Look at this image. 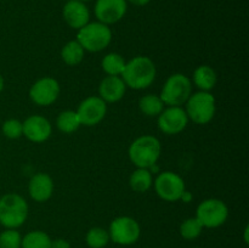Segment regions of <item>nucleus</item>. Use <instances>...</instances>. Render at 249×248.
I'll return each mask as SVG.
<instances>
[{
    "label": "nucleus",
    "instance_id": "obj_1",
    "mask_svg": "<svg viewBox=\"0 0 249 248\" xmlns=\"http://www.w3.org/2000/svg\"><path fill=\"white\" fill-rule=\"evenodd\" d=\"M156 66L147 56H136L125 63L122 79L126 87L135 90H142L150 87L156 78Z\"/></svg>",
    "mask_w": 249,
    "mask_h": 248
},
{
    "label": "nucleus",
    "instance_id": "obj_2",
    "mask_svg": "<svg viewBox=\"0 0 249 248\" xmlns=\"http://www.w3.org/2000/svg\"><path fill=\"white\" fill-rule=\"evenodd\" d=\"M160 151L162 146L157 138L152 135H142L133 141L128 153L134 165L148 169L160 159Z\"/></svg>",
    "mask_w": 249,
    "mask_h": 248
},
{
    "label": "nucleus",
    "instance_id": "obj_3",
    "mask_svg": "<svg viewBox=\"0 0 249 248\" xmlns=\"http://www.w3.org/2000/svg\"><path fill=\"white\" fill-rule=\"evenodd\" d=\"M28 216V204L17 194H7L0 198V224L6 229L23 225Z\"/></svg>",
    "mask_w": 249,
    "mask_h": 248
},
{
    "label": "nucleus",
    "instance_id": "obj_4",
    "mask_svg": "<svg viewBox=\"0 0 249 248\" xmlns=\"http://www.w3.org/2000/svg\"><path fill=\"white\" fill-rule=\"evenodd\" d=\"M112 40V31L107 24L101 22H91L79 29L77 41L84 50L99 53L106 49Z\"/></svg>",
    "mask_w": 249,
    "mask_h": 248
},
{
    "label": "nucleus",
    "instance_id": "obj_5",
    "mask_svg": "<svg viewBox=\"0 0 249 248\" xmlns=\"http://www.w3.org/2000/svg\"><path fill=\"white\" fill-rule=\"evenodd\" d=\"M192 84L189 77L181 73H175L170 75L167 82L163 85L160 92V100L167 106H179L186 104L189 97L191 96Z\"/></svg>",
    "mask_w": 249,
    "mask_h": 248
},
{
    "label": "nucleus",
    "instance_id": "obj_6",
    "mask_svg": "<svg viewBox=\"0 0 249 248\" xmlns=\"http://www.w3.org/2000/svg\"><path fill=\"white\" fill-rule=\"evenodd\" d=\"M186 114L196 124H207L215 114V99L208 91H198L186 101Z\"/></svg>",
    "mask_w": 249,
    "mask_h": 248
},
{
    "label": "nucleus",
    "instance_id": "obj_7",
    "mask_svg": "<svg viewBox=\"0 0 249 248\" xmlns=\"http://www.w3.org/2000/svg\"><path fill=\"white\" fill-rule=\"evenodd\" d=\"M229 216V208L221 199L208 198L202 202L196 211V218L203 228H219Z\"/></svg>",
    "mask_w": 249,
    "mask_h": 248
},
{
    "label": "nucleus",
    "instance_id": "obj_8",
    "mask_svg": "<svg viewBox=\"0 0 249 248\" xmlns=\"http://www.w3.org/2000/svg\"><path fill=\"white\" fill-rule=\"evenodd\" d=\"M140 225L130 216H118L109 225V240L121 246L135 243L140 237Z\"/></svg>",
    "mask_w": 249,
    "mask_h": 248
},
{
    "label": "nucleus",
    "instance_id": "obj_9",
    "mask_svg": "<svg viewBox=\"0 0 249 248\" xmlns=\"http://www.w3.org/2000/svg\"><path fill=\"white\" fill-rule=\"evenodd\" d=\"M158 196L167 202L179 201L185 195V182L180 175L174 172H163L155 181Z\"/></svg>",
    "mask_w": 249,
    "mask_h": 248
},
{
    "label": "nucleus",
    "instance_id": "obj_10",
    "mask_svg": "<svg viewBox=\"0 0 249 248\" xmlns=\"http://www.w3.org/2000/svg\"><path fill=\"white\" fill-rule=\"evenodd\" d=\"M82 125L94 126L105 118L107 112V105L100 96L87 97L80 102L77 111Z\"/></svg>",
    "mask_w": 249,
    "mask_h": 248
},
{
    "label": "nucleus",
    "instance_id": "obj_11",
    "mask_svg": "<svg viewBox=\"0 0 249 248\" xmlns=\"http://www.w3.org/2000/svg\"><path fill=\"white\" fill-rule=\"evenodd\" d=\"M187 123H189V117L186 111L179 106L168 107L167 109H163L158 116V128L167 135L181 133L186 128Z\"/></svg>",
    "mask_w": 249,
    "mask_h": 248
},
{
    "label": "nucleus",
    "instance_id": "obj_12",
    "mask_svg": "<svg viewBox=\"0 0 249 248\" xmlns=\"http://www.w3.org/2000/svg\"><path fill=\"white\" fill-rule=\"evenodd\" d=\"M60 95V84L51 77L41 78L32 85L29 97L38 106H49L57 100Z\"/></svg>",
    "mask_w": 249,
    "mask_h": 248
},
{
    "label": "nucleus",
    "instance_id": "obj_13",
    "mask_svg": "<svg viewBox=\"0 0 249 248\" xmlns=\"http://www.w3.org/2000/svg\"><path fill=\"white\" fill-rule=\"evenodd\" d=\"M126 0H96L95 16L104 24H113L121 21L125 15Z\"/></svg>",
    "mask_w": 249,
    "mask_h": 248
},
{
    "label": "nucleus",
    "instance_id": "obj_14",
    "mask_svg": "<svg viewBox=\"0 0 249 248\" xmlns=\"http://www.w3.org/2000/svg\"><path fill=\"white\" fill-rule=\"evenodd\" d=\"M22 125H23V135L33 142H44L50 138L53 131L50 122L45 117L38 114L28 117L22 123Z\"/></svg>",
    "mask_w": 249,
    "mask_h": 248
},
{
    "label": "nucleus",
    "instance_id": "obj_15",
    "mask_svg": "<svg viewBox=\"0 0 249 248\" xmlns=\"http://www.w3.org/2000/svg\"><path fill=\"white\" fill-rule=\"evenodd\" d=\"M63 18L66 23L73 29H78L89 23L90 12L87 5L79 0H70L63 6Z\"/></svg>",
    "mask_w": 249,
    "mask_h": 248
},
{
    "label": "nucleus",
    "instance_id": "obj_16",
    "mask_svg": "<svg viewBox=\"0 0 249 248\" xmlns=\"http://www.w3.org/2000/svg\"><path fill=\"white\" fill-rule=\"evenodd\" d=\"M126 85L119 75H107L99 85V95L105 102H118L125 94Z\"/></svg>",
    "mask_w": 249,
    "mask_h": 248
},
{
    "label": "nucleus",
    "instance_id": "obj_17",
    "mask_svg": "<svg viewBox=\"0 0 249 248\" xmlns=\"http://www.w3.org/2000/svg\"><path fill=\"white\" fill-rule=\"evenodd\" d=\"M28 191L32 199L36 202H45L53 196V181L45 173L36 174L31 179L28 185Z\"/></svg>",
    "mask_w": 249,
    "mask_h": 248
},
{
    "label": "nucleus",
    "instance_id": "obj_18",
    "mask_svg": "<svg viewBox=\"0 0 249 248\" xmlns=\"http://www.w3.org/2000/svg\"><path fill=\"white\" fill-rule=\"evenodd\" d=\"M216 80H218V78H216L215 71L209 66H199L195 70L194 83L202 91H209V90L213 89L216 84Z\"/></svg>",
    "mask_w": 249,
    "mask_h": 248
},
{
    "label": "nucleus",
    "instance_id": "obj_19",
    "mask_svg": "<svg viewBox=\"0 0 249 248\" xmlns=\"http://www.w3.org/2000/svg\"><path fill=\"white\" fill-rule=\"evenodd\" d=\"M84 49L77 40H72L66 44L61 50V57L68 66H77L84 58Z\"/></svg>",
    "mask_w": 249,
    "mask_h": 248
},
{
    "label": "nucleus",
    "instance_id": "obj_20",
    "mask_svg": "<svg viewBox=\"0 0 249 248\" xmlns=\"http://www.w3.org/2000/svg\"><path fill=\"white\" fill-rule=\"evenodd\" d=\"M56 125H57L58 130L62 131V133L71 134L78 130V128L82 124H80L77 112L67 109V111H63L58 114L57 119H56Z\"/></svg>",
    "mask_w": 249,
    "mask_h": 248
},
{
    "label": "nucleus",
    "instance_id": "obj_21",
    "mask_svg": "<svg viewBox=\"0 0 249 248\" xmlns=\"http://www.w3.org/2000/svg\"><path fill=\"white\" fill-rule=\"evenodd\" d=\"M139 107L140 111L147 117H157L160 116V112L164 108V104L160 100V96L153 94L145 95L139 101Z\"/></svg>",
    "mask_w": 249,
    "mask_h": 248
},
{
    "label": "nucleus",
    "instance_id": "obj_22",
    "mask_svg": "<svg viewBox=\"0 0 249 248\" xmlns=\"http://www.w3.org/2000/svg\"><path fill=\"white\" fill-rule=\"evenodd\" d=\"M130 187L135 192H146L152 186V174L145 168H138L129 180Z\"/></svg>",
    "mask_w": 249,
    "mask_h": 248
},
{
    "label": "nucleus",
    "instance_id": "obj_23",
    "mask_svg": "<svg viewBox=\"0 0 249 248\" xmlns=\"http://www.w3.org/2000/svg\"><path fill=\"white\" fill-rule=\"evenodd\" d=\"M51 238L48 233L40 230H34L27 233L21 242V248H50Z\"/></svg>",
    "mask_w": 249,
    "mask_h": 248
},
{
    "label": "nucleus",
    "instance_id": "obj_24",
    "mask_svg": "<svg viewBox=\"0 0 249 248\" xmlns=\"http://www.w3.org/2000/svg\"><path fill=\"white\" fill-rule=\"evenodd\" d=\"M125 63L123 56L117 53H111L102 60V70L108 75H122Z\"/></svg>",
    "mask_w": 249,
    "mask_h": 248
},
{
    "label": "nucleus",
    "instance_id": "obj_25",
    "mask_svg": "<svg viewBox=\"0 0 249 248\" xmlns=\"http://www.w3.org/2000/svg\"><path fill=\"white\" fill-rule=\"evenodd\" d=\"M87 245L90 248H104L106 247L107 243L109 242V235L108 231L105 230L102 228H92L88 231L87 237Z\"/></svg>",
    "mask_w": 249,
    "mask_h": 248
},
{
    "label": "nucleus",
    "instance_id": "obj_26",
    "mask_svg": "<svg viewBox=\"0 0 249 248\" xmlns=\"http://www.w3.org/2000/svg\"><path fill=\"white\" fill-rule=\"evenodd\" d=\"M202 230H203V226H202V224L199 223L196 216L186 219L180 225V233H181L185 240H195V238L201 235Z\"/></svg>",
    "mask_w": 249,
    "mask_h": 248
},
{
    "label": "nucleus",
    "instance_id": "obj_27",
    "mask_svg": "<svg viewBox=\"0 0 249 248\" xmlns=\"http://www.w3.org/2000/svg\"><path fill=\"white\" fill-rule=\"evenodd\" d=\"M22 237L16 229H6L0 233V248H21Z\"/></svg>",
    "mask_w": 249,
    "mask_h": 248
},
{
    "label": "nucleus",
    "instance_id": "obj_28",
    "mask_svg": "<svg viewBox=\"0 0 249 248\" xmlns=\"http://www.w3.org/2000/svg\"><path fill=\"white\" fill-rule=\"evenodd\" d=\"M2 134L9 139H18L23 135V125L18 119H7L2 124Z\"/></svg>",
    "mask_w": 249,
    "mask_h": 248
},
{
    "label": "nucleus",
    "instance_id": "obj_29",
    "mask_svg": "<svg viewBox=\"0 0 249 248\" xmlns=\"http://www.w3.org/2000/svg\"><path fill=\"white\" fill-rule=\"evenodd\" d=\"M50 248H71V245L68 241L63 240V238H57V240L51 241Z\"/></svg>",
    "mask_w": 249,
    "mask_h": 248
},
{
    "label": "nucleus",
    "instance_id": "obj_30",
    "mask_svg": "<svg viewBox=\"0 0 249 248\" xmlns=\"http://www.w3.org/2000/svg\"><path fill=\"white\" fill-rule=\"evenodd\" d=\"M126 1L131 2V4L136 5V6H145V5H147L151 0H126Z\"/></svg>",
    "mask_w": 249,
    "mask_h": 248
},
{
    "label": "nucleus",
    "instance_id": "obj_31",
    "mask_svg": "<svg viewBox=\"0 0 249 248\" xmlns=\"http://www.w3.org/2000/svg\"><path fill=\"white\" fill-rule=\"evenodd\" d=\"M2 89H4V78L0 74V92L2 91Z\"/></svg>",
    "mask_w": 249,
    "mask_h": 248
},
{
    "label": "nucleus",
    "instance_id": "obj_32",
    "mask_svg": "<svg viewBox=\"0 0 249 248\" xmlns=\"http://www.w3.org/2000/svg\"><path fill=\"white\" fill-rule=\"evenodd\" d=\"M79 1H83V2H84V1H89V0H79Z\"/></svg>",
    "mask_w": 249,
    "mask_h": 248
},
{
    "label": "nucleus",
    "instance_id": "obj_33",
    "mask_svg": "<svg viewBox=\"0 0 249 248\" xmlns=\"http://www.w3.org/2000/svg\"><path fill=\"white\" fill-rule=\"evenodd\" d=\"M197 248H198V247H197Z\"/></svg>",
    "mask_w": 249,
    "mask_h": 248
}]
</instances>
